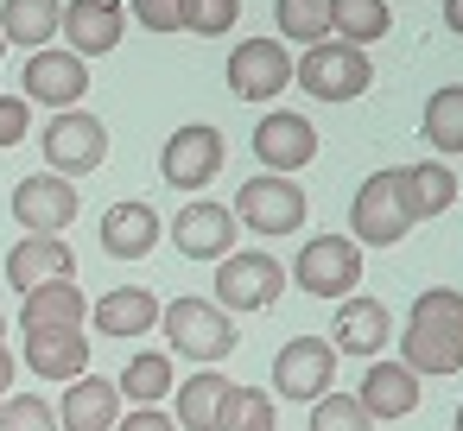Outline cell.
I'll return each instance as SVG.
<instances>
[{
    "mask_svg": "<svg viewBox=\"0 0 463 431\" xmlns=\"http://www.w3.org/2000/svg\"><path fill=\"white\" fill-rule=\"evenodd\" d=\"M254 153H260V165H267L273 178H286V172H298V165L317 159V127H311L305 115H292V108H273V115L254 127Z\"/></svg>",
    "mask_w": 463,
    "mask_h": 431,
    "instance_id": "15",
    "label": "cell"
},
{
    "mask_svg": "<svg viewBox=\"0 0 463 431\" xmlns=\"http://www.w3.org/2000/svg\"><path fill=\"white\" fill-rule=\"evenodd\" d=\"M305 431H374V418L355 406V393H324L311 406V425Z\"/></svg>",
    "mask_w": 463,
    "mask_h": 431,
    "instance_id": "34",
    "label": "cell"
},
{
    "mask_svg": "<svg viewBox=\"0 0 463 431\" xmlns=\"http://www.w3.org/2000/svg\"><path fill=\"white\" fill-rule=\"evenodd\" d=\"M425 140L438 153H463V83L431 89V102H425Z\"/></svg>",
    "mask_w": 463,
    "mask_h": 431,
    "instance_id": "30",
    "label": "cell"
},
{
    "mask_svg": "<svg viewBox=\"0 0 463 431\" xmlns=\"http://www.w3.org/2000/svg\"><path fill=\"white\" fill-rule=\"evenodd\" d=\"M0 336H7V317H0Z\"/></svg>",
    "mask_w": 463,
    "mask_h": 431,
    "instance_id": "42",
    "label": "cell"
},
{
    "mask_svg": "<svg viewBox=\"0 0 463 431\" xmlns=\"http://www.w3.org/2000/svg\"><path fill=\"white\" fill-rule=\"evenodd\" d=\"M444 26H450V33L463 39V0H444Z\"/></svg>",
    "mask_w": 463,
    "mask_h": 431,
    "instance_id": "39",
    "label": "cell"
},
{
    "mask_svg": "<svg viewBox=\"0 0 463 431\" xmlns=\"http://www.w3.org/2000/svg\"><path fill=\"white\" fill-rule=\"evenodd\" d=\"M235 235H241L235 210H222V203H210V197H191V203L172 216V248H178L184 260H229V254H235Z\"/></svg>",
    "mask_w": 463,
    "mask_h": 431,
    "instance_id": "11",
    "label": "cell"
},
{
    "mask_svg": "<svg viewBox=\"0 0 463 431\" xmlns=\"http://www.w3.org/2000/svg\"><path fill=\"white\" fill-rule=\"evenodd\" d=\"M286 83H292V58L279 39H241L229 52V89L241 102H273Z\"/></svg>",
    "mask_w": 463,
    "mask_h": 431,
    "instance_id": "13",
    "label": "cell"
},
{
    "mask_svg": "<svg viewBox=\"0 0 463 431\" xmlns=\"http://www.w3.org/2000/svg\"><path fill=\"white\" fill-rule=\"evenodd\" d=\"M0 399H7V393H0Z\"/></svg>",
    "mask_w": 463,
    "mask_h": 431,
    "instance_id": "45",
    "label": "cell"
},
{
    "mask_svg": "<svg viewBox=\"0 0 463 431\" xmlns=\"http://www.w3.org/2000/svg\"><path fill=\"white\" fill-rule=\"evenodd\" d=\"M20 89H26V102H45V108H77L83 96H90V64L77 58V52H58V45H45V52H33L26 58V77H20Z\"/></svg>",
    "mask_w": 463,
    "mask_h": 431,
    "instance_id": "12",
    "label": "cell"
},
{
    "mask_svg": "<svg viewBox=\"0 0 463 431\" xmlns=\"http://www.w3.org/2000/svg\"><path fill=\"white\" fill-rule=\"evenodd\" d=\"M292 83H298L305 96H317V102H355V96L374 83V64H368V52H355V45H343V39H324V45H311V52L292 64Z\"/></svg>",
    "mask_w": 463,
    "mask_h": 431,
    "instance_id": "2",
    "label": "cell"
},
{
    "mask_svg": "<svg viewBox=\"0 0 463 431\" xmlns=\"http://www.w3.org/2000/svg\"><path fill=\"white\" fill-rule=\"evenodd\" d=\"M450 431H463V406H457V418H450Z\"/></svg>",
    "mask_w": 463,
    "mask_h": 431,
    "instance_id": "41",
    "label": "cell"
},
{
    "mask_svg": "<svg viewBox=\"0 0 463 431\" xmlns=\"http://www.w3.org/2000/svg\"><path fill=\"white\" fill-rule=\"evenodd\" d=\"M178 393V431H216V418H222V406H229V393H235V380H222L216 368H197L184 387H172Z\"/></svg>",
    "mask_w": 463,
    "mask_h": 431,
    "instance_id": "25",
    "label": "cell"
},
{
    "mask_svg": "<svg viewBox=\"0 0 463 431\" xmlns=\"http://www.w3.org/2000/svg\"><path fill=\"white\" fill-rule=\"evenodd\" d=\"M58 33H71V45H64V52H77V58L90 64V58H102V52H115V45H121L128 14L115 7V0H71L64 20H58Z\"/></svg>",
    "mask_w": 463,
    "mask_h": 431,
    "instance_id": "16",
    "label": "cell"
},
{
    "mask_svg": "<svg viewBox=\"0 0 463 431\" xmlns=\"http://www.w3.org/2000/svg\"><path fill=\"white\" fill-rule=\"evenodd\" d=\"M39 146H45V159H52L58 178H90L109 159V127L96 115H83V108H64V115H52V127H45Z\"/></svg>",
    "mask_w": 463,
    "mask_h": 431,
    "instance_id": "6",
    "label": "cell"
},
{
    "mask_svg": "<svg viewBox=\"0 0 463 431\" xmlns=\"http://www.w3.org/2000/svg\"><path fill=\"white\" fill-rule=\"evenodd\" d=\"M83 292H77V279H45V286H33L26 292V305H20V330H83Z\"/></svg>",
    "mask_w": 463,
    "mask_h": 431,
    "instance_id": "23",
    "label": "cell"
},
{
    "mask_svg": "<svg viewBox=\"0 0 463 431\" xmlns=\"http://www.w3.org/2000/svg\"><path fill=\"white\" fill-rule=\"evenodd\" d=\"M216 431H273V393L235 387L229 406H222V418H216Z\"/></svg>",
    "mask_w": 463,
    "mask_h": 431,
    "instance_id": "32",
    "label": "cell"
},
{
    "mask_svg": "<svg viewBox=\"0 0 463 431\" xmlns=\"http://www.w3.org/2000/svg\"><path fill=\"white\" fill-rule=\"evenodd\" d=\"M349 241H368V248H393L406 229H412V210H406V172H374L355 203H349Z\"/></svg>",
    "mask_w": 463,
    "mask_h": 431,
    "instance_id": "4",
    "label": "cell"
},
{
    "mask_svg": "<svg viewBox=\"0 0 463 431\" xmlns=\"http://www.w3.org/2000/svg\"><path fill=\"white\" fill-rule=\"evenodd\" d=\"M216 292H222L216 298L222 311H267L286 292V267L273 254H260V248H241V254L216 260Z\"/></svg>",
    "mask_w": 463,
    "mask_h": 431,
    "instance_id": "8",
    "label": "cell"
},
{
    "mask_svg": "<svg viewBox=\"0 0 463 431\" xmlns=\"http://www.w3.org/2000/svg\"><path fill=\"white\" fill-rule=\"evenodd\" d=\"M393 14H387V0H330V39L368 52L374 39H387Z\"/></svg>",
    "mask_w": 463,
    "mask_h": 431,
    "instance_id": "27",
    "label": "cell"
},
{
    "mask_svg": "<svg viewBox=\"0 0 463 431\" xmlns=\"http://www.w3.org/2000/svg\"><path fill=\"white\" fill-rule=\"evenodd\" d=\"M26 368L39 380H77V374H90L83 330H26Z\"/></svg>",
    "mask_w": 463,
    "mask_h": 431,
    "instance_id": "21",
    "label": "cell"
},
{
    "mask_svg": "<svg viewBox=\"0 0 463 431\" xmlns=\"http://www.w3.org/2000/svg\"><path fill=\"white\" fill-rule=\"evenodd\" d=\"M33 127V102L26 96H0V146H20Z\"/></svg>",
    "mask_w": 463,
    "mask_h": 431,
    "instance_id": "36",
    "label": "cell"
},
{
    "mask_svg": "<svg viewBox=\"0 0 463 431\" xmlns=\"http://www.w3.org/2000/svg\"><path fill=\"white\" fill-rule=\"evenodd\" d=\"M102 248H109L115 260H140V254H153V248H159V210L140 203V197L115 203V210L102 216Z\"/></svg>",
    "mask_w": 463,
    "mask_h": 431,
    "instance_id": "22",
    "label": "cell"
},
{
    "mask_svg": "<svg viewBox=\"0 0 463 431\" xmlns=\"http://www.w3.org/2000/svg\"><path fill=\"white\" fill-rule=\"evenodd\" d=\"M387 342H393V311H387L381 298H343L330 349L362 355V361H381V349H387Z\"/></svg>",
    "mask_w": 463,
    "mask_h": 431,
    "instance_id": "17",
    "label": "cell"
},
{
    "mask_svg": "<svg viewBox=\"0 0 463 431\" xmlns=\"http://www.w3.org/2000/svg\"><path fill=\"white\" fill-rule=\"evenodd\" d=\"M14 222H20L26 235H64V229L77 222V191H71V178H58V172L20 178V184H14Z\"/></svg>",
    "mask_w": 463,
    "mask_h": 431,
    "instance_id": "14",
    "label": "cell"
},
{
    "mask_svg": "<svg viewBox=\"0 0 463 431\" xmlns=\"http://www.w3.org/2000/svg\"><path fill=\"white\" fill-rule=\"evenodd\" d=\"M115 431H178V418H172V412H159V406H134V412H121V418H115Z\"/></svg>",
    "mask_w": 463,
    "mask_h": 431,
    "instance_id": "38",
    "label": "cell"
},
{
    "mask_svg": "<svg viewBox=\"0 0 463 431\" xmlns=\"http://www.w3.org/2000/svg\"><path fill=\"white\" fill-rule=\"evenodd\" d=\"M355 406L368 418H406L419 406V374L406 361H368V374L355 387Z\"/></svg>",
    "mask_w": 463,
    "mask_h": 431,
    "instance_id": "18",
    "label": "cell"
},
{
    "mask_svg": "<svg viewBox=\"0 0 463 431\" xmlns=\"http://www.w3.org/2000/svg\"><path fill=\"white\" fill-rule=\"evenodd\" d=\"M58 20H64L58 0H7V7H0V39L45 52V39H58Z\"/></svg>",
    "mask_w": 463,
    "mask_h": 431,
    "instance_id": "26",
    "label": "cell"
},
{
    "mask_svg": "<svg viewBox=\"0 0 463 431\" xmlns=\"http://www.w3.org/2000/svg\"><path fill=\"white\" fill-rule=\"evenodd\" d=\"M115 418H121V387L102 374H77L58 406V425L64 431H115Z\"/></svg>",
    "mask_w": 463,
    "mask_h": 431,
    "instance_id": "19",
    "label": "cell"
},
{
    "mask_svg": "<svg viewBox=\"0 0 463 431\" xmlns=\"http://www.w3.org/2000/svg\"><path fill=\"white\" fill-rule=\"evenodd\" d=\"M292 279H298V292H311V298H349L355 279H362V248H355L349 235H317V241L298 248Z\"/></svg>",
    "mask_w": 463,
    "mask_h": 431,
    "instance_id": "7",
    "label": "cell"
},
{
    "mask_svg": "<svg viewBox=\"0 0 463 431\" xmlns=\"http://www.w3.org/2000/svg\"><path fill=\"white\" fill-rule=\"evenodd\" d=\"M235 222L254 229V235H267V241L298 235V229H305V191H298L292 178L260 172V178H248V184L235 191Z\"/></svg>",
    "mask_w": 463,
    "mask_h": 431,
    "instance_id": "5",
    "label": "cell"
},
{
    "mask_svg": "<svg viewBox=\"0 0 463 431\" xmlns=\"http://www.w3.org/2000/svg\"><path fill=\"white\" fill-rule=\"evenodd\" d=\"M330 380H336V349H330L324 336H292V342L273 355V393H286V399L317 406V399L330 393Z\"/></svg>",
    "mask_w": 463,
    "mask_h": 431,
    "instance_id": "9",
    "label": "cell"
},
{
    "mask_svg": "<svg viewBox=\"0 0 463 431\" xmlns=\"http://www.w3.org/2000/svg\"><path fill=\"white\" fill-rule=\"evenodd\" d=\"M159 298L146 292V286H121V292H109L90 317H96V330L102 336H146V330H159Z\"/></svg>",
    "mask_w": 463,
    "mask_h": 431,
    "instance_id": "24",
    "label": "cell"
},
{
    "mask_svg": "<svg viewBox=\"0 0 463 431\" xmlns=\"http://www.w3.org/2000/svg\"><path fill=\"white\" fill-rule=\"evenodd\" d=\"M134 20L146 33H178V0H134Z\"/></svg>",
    "mask_w": 463,
    "mask_h": 431,
    "instance_id": "37",
    "label": "cell"
},
{
    "mask_svg": "<svg viewBox=\"0 0 463 431\" xmlns=\"http://www.w3.org/2000/svg\"><path fill=\"white\" fill-rule=\"evenodd\" d=\"M457 203H463V184H457Z\"/></svg>",
    "mask_w": 463,
    "mask_h": 431,
    "instance_id": "43",
    "label": "cell"
},
{
    "mask_svg": "<svg viewBox=\"0 0 463 431\" xmlns=\"http://www.w3.org/2000/svg\"><path fill=\"white\" fill-rule=\"evenodd\" d=\"M241 20V0H178V26L197 39H222Z\"/></svg>",
    "mask_w": 463,
    "mask_h": 431,
    "instance_id": "33",
    "label": "cell"
},
{
    "mask_svg": "<svg viewBox=\"0 0 463 431\" xmlns=\"http://www.w3.org/2000/svg\"><path fill=\"white\" fill-rule=\"evenodd\" d=\"M0 52H7V39H0Z\"/></svg>",
    "mask_w": 463,
    "mask_h": 431,
    "instance_id": "44",
    "label": "cell"
},
{
    "mask_svg": "<svg viewBox=\"0 0 463 431\" xmlns=\"http://www.w3.org/2000/svg\"><path fill=\"white\" fill-rule=\"evenodd\" d=\"M0 431H58V412L39 393H7L0 399Z\"/></svg>",
    "mask_w": 463,
    "mask_h": 431,
    "instance_id": "35",
    "label": "cell"
},
{
    "mask_svg": "<svg viewBox=\"0 0 463 431\" xmlns=\"http://www.w3.org/2000/svg\"><path fill=\"white\" fill-rule=\"evenodd\" d=\"M222 159H229L222 134H216V127H203V121H191V127H178V134L165 140L159 172H165V184H172V191H203V184L222 172Z\"/></svg>",
    "mask_w": 463,
    "mask_h": 431,
    "instance_id": "10",
    "label": "cell"
},
{
    "mask_svg": "<svg viewBox=\"0 0 463 431\" xmlns=\"http://www.w3.org/2000/svg\"><path fill=\"white\" fill-rule=\"evenodd\" d=\"M273 20H279V39H298L311 52L330 39V0H273Z\"/></svg>",
    "mask_w": 463,
    "mask_h": 431,
    "instance_id": "31",
    "label": "cell"
},
{
    "mask_svg": "<svg viewBox=\"0 0 463 431\" xmlns=\"http://www.w3.org/2000/svg\"><path fill=\"white\" fill-rule=\"evenodd\" d=\"M7 279H14V292H33V286H45V279H77L71 241H58V235L14 241V254H7Z\"/></svg>",
    "mask_w": 463,
    "mask_h": 431,
    "instance_id": "20",
    "label": "cell"
},
{
    "mask_svg": "<svg viewBox=\"0 0 463 431\" xmlns=\"http://www.w3.org/2000/svg\"><path fill=\"white\" fill-rule=\"evenodd\" d=\"M400 355L425 380L457 374L463 368V292H444V286L419 292L406 311V330H400Z\"/></svg>",
    "mask_w": 463,
    "mask_h": 431,
    "instance_id": "1",
    "label": "cell"
},
{
    "mask_svg": "<svg viewBox=\"0 0 463 431\" xmlns=\"http://www.w3.org/2000/svg\"><path fill=\"white\" fill-rule=\"evenodd\" d=\"M159 330L172 336L178 355H191L203 368L235 349V323H229V311L216 298H172V311H159Z\"/></svg>",
    "mask_w": 463,
    "mask_h": 431,
    "instance_id": "3",
    "label": "cell"
},
{
    "mask_svg": "<svg viewBox=\"0 0 463 431\" xmlns=\"http://www.w3.org/2000/svg\"><path fill=\"white\" fill-rule=\"evenodd\" d=\"M121 399H134V406H159L165 393H172V355H159V349H140L128 368H121Z\"/></svg>",
    "mask_w": 463,
    "mask_h": 431,
    "instance_id": "29",
    "label": "cell"
},
{
    "mask_svg": "<svg viewBox=\"0 0 463 431\" xmlns=\"http://www.w3.org/2000/svg\"><path fill=\"white\" fill-rule=\"evenodd\" d=\"M7 387H14V349L0 342V393H7Z\"/></svg>",
    "mask_w": 463,
    "mask_h": 431,
    "instance_id": "40",
    "label": "cell"
},
{
    "mask_svg": "<svg viewBox=\"0 0 463 431\" xmlns=\"http://www.w3.org/2000/svg\"><path fill=\"white\" fill-rule=\"evenodd\" d=\"M457 203V178H450V165L444 159H431V165H406V210H412V222L425 216H444Z\"/></svg>",
    "mask_w": 463,
    "mask_h": 431,
    "instance_id": "28",
    "label": "cell"
}]
</instances>
